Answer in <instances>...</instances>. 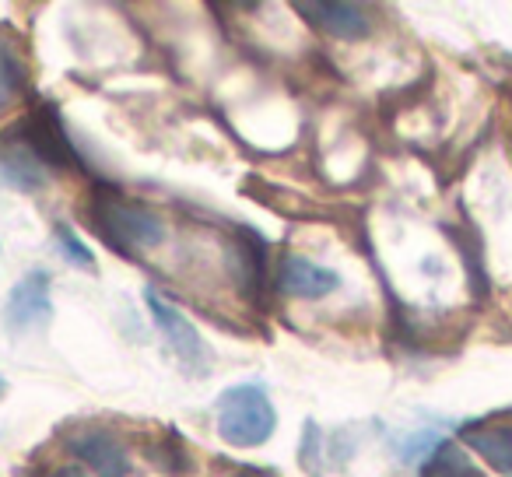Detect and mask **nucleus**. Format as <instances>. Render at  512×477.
Masks as SVG:
<instances>
[{"label": "nucleus", "mask_w": 512, "mask_h": 477, "mask_svg": "<svg viewBox=\"0 0 512 477\" xmlns=\"http://www.w3.org/2000/svg\"><path fill=\"white\" fill-rule=\"evenodd\" d=\"M92 225L106 239L109 250L134 257L141 250H155L165 239V225L151 207L137 204L130 197H120L113 190H95L92 197Z\"/></svg>", "instance_id": "obj_1"}, {"label": "nucleus", "mask_w": 512, "mask_h": 477, "mask_svg": "<svg viewBox=\"0 0 512 477\" xmlns=\"http://www.w3.org/2000/svg\"><path fill=\"white\" fill-rule=\"evenodd\" d=\"M214 414H218V435L235 449L264 446L278 428V414L260 383L228 386L214 404Z\"/></svg>", "instance_id": "obj_2"}, {"label": "nucleus", "mask_w": 512, "mask_h": 477, "mask_svg": "<svg viewBox=\"0 0 512 477\" xmlns=\"http://www.w3.org/2000/svg\"><path fill=\"white\" fill-rule=\"evenodd\" d=\"M53 239H57V250L71 260L81 271H95V253L88 250V243H81V235L71 225H57L53 228Z\"/></svg>", "instance_id": "obj_13"}, {"label": "nucleus", "mask_w": 512, "mask_h": 477, "mask_svg": "<svg viewBox=\"0 0 512 477\" xmlns=\"http://www.w3.org/2000/svg\"><path fill=\"white\" fill-rule=\"evenodd\" d=\"M278 285H281V292L295 295V299H323V295L341 288V278H337L334 271H327V267L313 264L309 257L288 253V257H281Z\"/></svg>", "instance_id": "obj_8"}, {"label": "nucleus", "mask_w": 512, "mask_h": 477, "mask_svg": "<svg viewBox=\"0 0 512 477\" xmlns=\"http://www.w3.org/2000/svg\"><path fill=\"white\" fill-rule=\"evenodd\" d=\"M4 393H8V383H4V376H0V397H4Z\"/></svg>", "instance_id": "obj_17"}, {"label": "nucleus", "mask_w": 512, "mask_h": 477, "mask_svg": "<svg viewBox=\"0 0 512 477\" xmlns=\"http://www.w3.org/2000/svg\"><path fill=\"white\" fill-rule=\"evenodd\" d=\"M64 442L99 477H130V456L109 428H74V432H67Z\"/></svg>", "instance_id": "obj_6"}, {"label": "nucleus", "mask_w": 512, "mask_h": 477, "mask_svg": "<svg viewBox=\"0 0 512 477\" xmlns=\"http://www.w3.org/2000/svg\"><path fill=\"white\" fill-rule=\"evenodd\" d=\"M29 92V64L15 39L0 36V113L15 106Z\"/></svg>", "instance_id": "obj_12"}, {"label": "nucleus", "mask_w": 512, "mask_h": 477, "mask_svg": "<svg viewBox=\"0 0 512 477\" xmlns=\"http://www.w3.org/2000/svg\"><path fill=\"white\" fill-rule=\"evenodd\" d=\"M239 477H267V474H239Z\"/></svg>", "instance_id": "obj_18"}, {"label": "nucleus", "mask_w": 512, "mask_h": 477, "mask_svg": "<svg viewBox=\"0 0 512 477\" xmlns=\"http://www.w3.org/2000/svg\"><path fill=\"white\" fill-rule=\"evenodd\" d=\"M232 281L242 299H264L267 281V243L256 228H239L232 243Z\"/></svg>", "instance_id": "obj_7"}, {"label": "nucleus", "mask_w": 512, "mask_h": 477, "mask_svg": "<svg viewBox=\"0 0 512 477\" xmlns=\"http://www.w3.org/2000/svg\"><path fill=\"white\" fill-rule=\"evenodd\" d=\"M453 239H460V243H456V246H460V250H463V253H467V250H470V239H463V235H460V232H453ZM467 264H470V278H474V288H477V274H481V281H484V271H477L474 257H467Z\"/></svg>", "instance_id": "obj_16"}, {"label": "nucleus", "mask_w": 512, "mask_h": 477, "mask_svg": "<svg viewBox=\"0 0 512 477\" xmlns=\"http://www.w3.org/2000/svg\"><path fill=\"white\" fill-rule=\"evenodd\" d=\"M53 320V299H50V274L46 271H29L15 288H11L8 302H4V323L15 334L25 330H39Z\"/></svg>", "instance_id": "obj_5"}, {"label": "nucleus", "mask_w": 512, "mask_h": 477, "mask_svg": "<svg viewBox=\"0 0 512 477\" xmlns=\"http://www.w3.org/2000/svg\"><path fill=\"white\" fill-rule=\"evenodd\" d=\"M463 442L495 470L512 474V421H481L463 428Z\"/></svg>", "instance_id": "obj_11"}, {"label": "nucleus", "mask_w": 512, "mask_h": 477, "mask_svg": "<svg viewBox=\"0 0 512 477\" xmlns=\"http://www.w3.org/2000/svg\"><path fill=\"white\" fill-rule=\"evenodd\" d=\"M144 302H148L151 320H155L158 334H162L165 344L172 348L176 362L183 365L190 376H204V372L211 369V348H207V341L200 337V330L190 323V316L179 306H172V302H165L155 288L144 292Z\"/></svg>", "instance_id": "obj_3"}, {"label": "nucleus", "mask_w": 512, "mask_h": 477, "mask_svg": "<svg viewBox=\"0 0 512 477\" xmlns=\"http://www.w3.org/2000/svg\"><path fill=\"white\" fill-rule=\"evenodd\" d=\"M50 176L53 172L25 148L22 137H18L15 130L0 137V179H4V183H11L22 193H36L50 183Z\"/></svg>", "instance_id": "obj_9"}, {"label": "nucleus", "mask_w": 512, "mask_h": 477, "mask_svg": "<svg viewBox=\"0 0 512 477\" xmlns=\"http://www.w3.org/2000/svg\"><path fill=\"white\" fill-rule=\"evenodd\" d=\"M11 130L22 137L25 148H29L50 172H67V169L85 172L78 148L71 144V137H67V130H64V120H60V113L53 106H39L36 113H29Z\"/></svg>", "instance_id": "obj_4"}, {"label": "nucleus", "mask_w": 512, "mask_h": 477, "mask_svg": "<svg viewBox=\"0 0 512 477\" xmlns=\"http://www.w3.org/2000/svg\"><path fill=\"white\" fill-rule=\"evenodd\" d=\"M425 477H481L456 449H442L432 463L425 467Z\"/></svg>", "instance_id": "obj_14"}, {"label": "nucleus", "mask_w": 512, "mask_h": 477, "mask_svg": "<svg viewBox=\"0 0 512 477\" xmlns=\"http://www.w3.org/2000/svg\"><path fill=\"white\" fill-rule=\"evenodd\" d=\"M299 11L309 18V22L316 25V29H323L327 36L334 39H362L369 36V15H365V8H358V4H327V0H313V4H299Z\"/></svg>", "instance_id": "obj_10"}, {"label": "nucleus", "mask_w": 512, "mask_h": 477, "mask_svg": "<svg viewBox=\"0 0 512 477\" xmlns=\"http://www.w3.org/2000/svg\"><path fill=\"white\" fill-rule=\"evenodd\" d=\"M50 477H88V470L81 463H64V467H53Z\"/></svg>", "instance_id": "obj_15"}]
</instances>
